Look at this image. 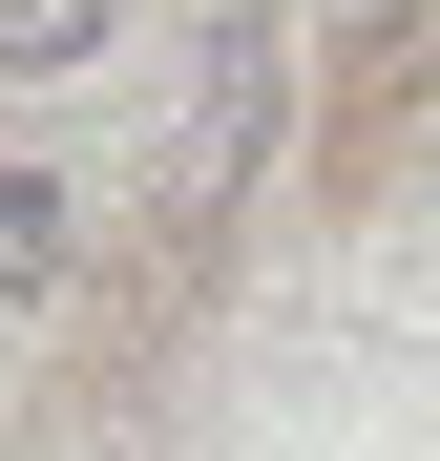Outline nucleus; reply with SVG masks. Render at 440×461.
Here are the masks:
<instances>
[{
	"label": "nucleus",
	"mask_w": 440,
	"mask_h": 461,
	"mask_svg": "<svg viewBox=\"0 0 440 461\" xmlns=\"http://www.w3.org/2000/svg\"><path fill=\"white\" fill-rule=\"evenodd\" d=\"M63 63H105V0H0V85H63Z\"/></svg>",
	"instance_id": "obj_3"
},
{
	"label": "nucleus",
	"mask_w": 440,
	"mask_h": 461,
	"mask_svg": "<svg viewBox=\"0 0 440 461\" xmlns=\"http://www.w3.org/2000/svg\"><path fill=\"white\" fill-rule=\"evenodd\" d=\"M63 230H85V210H63V168L0 147V294H63Z\"/></svg>",
	"instance_id": "obj_2"
},
{
	"label": "nucleus",
	"mask_w": 440,
	"mask_h": 461,
	"mask_svg": "<svg viewBox=\"0 0 440 461\" xmlns=\"http://www.w3.org/2000/svg\"><path fill=\"white\" fill-rule=\"evenodd\" d=\"M273 63H293V42H273V0H231V22L189 42V147H168V210H231V189H252V147H273Z\"/></svg>",
	"instance_id": "obj_1"
}]
</instances>
